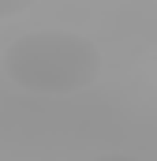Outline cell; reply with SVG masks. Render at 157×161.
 Listing matches in <instances>:
<instances>
[{"mask_svg":"<svg viewBox=\"0 0 157 161\" xmlns=\"http://www.w3.org/2000/svg\"><path fill=\"white\" fill-rule=\"evenodd\" d=\"M90 161H146V158H135V154H97Z\"/></svg>","mask_w":157,"mask_h":161,"instance_id":"obj_3","label":"cell"},{"mask_svg":"<svg viewBox=\"0 0 157 161\" xmlns=\"http://www.w3.org/2000/svg\"><path fill=\"white\" fill-rule=\"evenodd\" d=\"M30 8H34V0H0V23L4 19H15V15H23Z\"/></svg>","mask_w":157,"mask_h":161,"instance_id":"obj_2","label":"cell"},{"mask_svg":"<svg viewBox=\"0 0 157 161\" xmlns=\"http://www.w3.org/2000/svg\"><path fill=\"white\" fill-rule=\"evenodd\" d=\"M0 68L11 86L26 94L68 97L101 79L105 56L97 41L78 30H30L4 49Z\"/></svg>","mask_w":157,"mask_h":161,"instance_id":"obj_1","label":"cell"}]
</instances>
